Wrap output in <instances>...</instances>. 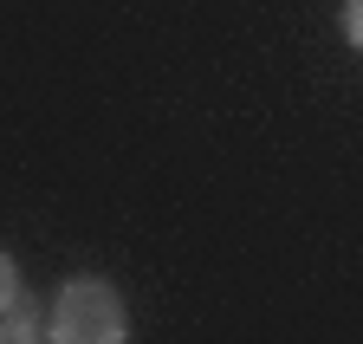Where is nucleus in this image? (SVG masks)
<instances>
[{"label":"nucleus","instance_id":"nucleus-1","mask_svg":"<svg viewBox=\"0 0 363 344\" xmlns=\"http://www.w3.org/2000/svg\"><path fill=\"white\" fill-rule=\"evenodd\" d=\"M45 338L52 344H123L130 338V312H123V292L98 273H78L59 286L52 312H45Z\"/></svg>","mask_w":363,"mask_h":344},{"label":"nucleus","instance_id":"nucleus-2","mask_svg":"<svg viewBox=\"0 0 363 344\" xmlns=\"http://www.w3.org/2000/svg\"><path fill=\"white\" fill-rule=\"evenodd\" d=\"M39 331H45V318L26 306V299H13V306L0 312V344H39Z\"/></svg>","mask_w":363,"mask_h":344},{"label":"nucleus","instance_id":"nucleus-3","mask_svg":"<svg viewBox=\"0 0 363 344\" xmlns=\"http://www.w3.org/2000/svg\"><path fill=\"white\" fill-rule=\"evenodd\" d=\"M344 39L363 52V0H344Z\"/></svg>","mask_w":363,"mask_h":344},{"label":"nucleus","instance_id":"nucleus-4","mask_svg":"<svg viewBox=\"0 0 363 344\" xmlns=\"http://www.w3.org/2000/svg\"><path fill=\"white\" fill-rule=\"evenodd\" d=\"M13 299H20V273H13V260H7V253H0V312H7Z\"/></svg>","mask_w":363,"mask_h":344}]
</instances>
